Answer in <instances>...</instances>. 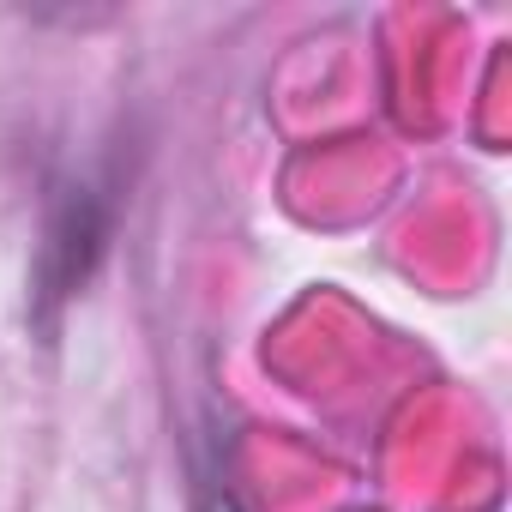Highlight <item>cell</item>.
Wrapping results in <instances>:
<instances>
[{"label": "cell", "mask_w": 512, "mask_h": 512, "mask_svg": "<svg viewBox=\"0 0 512 512\" xmlns=\"http://www.w3.org/2000/svg\"><path fill=\"white\" fill-rule=\"evenodd\" d=\"M211 512H241V506H235L229 494H211Z\"/></svg>", "instance_id": "7a4b0ae2"}, {"label": "cell", "mask_w": 512, "mask_h": 512, "mask_svg": "<svg viewBox=\"0 0 512 512\" xmlns=\"http://www.w3.org/2000/svg\"><path fill=\"white\" fill-rule=\"evenodd\" d=\"M121 217V175L115 163L97 169H73L49 181V217H43V247L31 266V320L43 332V344H55L61 332V308L73 296H85V284L97 278L109 235Z\"/></svg>", "instance_id": "6da1fadb"}]
</instances>
